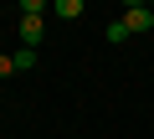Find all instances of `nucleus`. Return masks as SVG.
Returning a JSON list of instances; mask_svg holds the SVG:
<instances>
[{
	"instance_id": "obj_1",
	"label": "nucleus",
	"mask_w": 154,
	"mask_h": 139,
	"mask_svg": "<svg viewBox=\"0 0 154 139\" xmlns=\"http://www.w3.org/2000/svg\"><path fill=\"white\" fill-rule=\"evenodd\" d=\"M118 21L128 26V36H144V31H154V11H149V5H128Z\"/></svg>"
},
{
	"instance_id": "obj_2",
	"label": "nucleus",
	"mask_w": 154,
	"mask_h": 139,
	"mask_svg": "<svg viewBox=\"0 0 154 139\" xmlns=\"http://www.w3.org/2000/svg\"><path fill=\"white\" fill-rule=\"evenodd\" d=\"M41 31H46V21H41V16H21V41H26L31 52L41 46Z\"/></svg>"
},
{
	"instance_id": "obj_3",
	"label": "nucleus",
	"mask_w": 154,
	"mask_h": 139,
	"mask_svg": "<svg viewBox=\"0 0 154 139\" xmlns=\"http://www.w3.org/2000/svg\"><path fill=\"white\" fill-rule=\"evenodd\" d=\"M51 11H57L62 21H77V16H88V5H82V0H51Z\"/></svg>"
},
{
	"instance_id": "obj_4",
	"label": "nucleus",
	"mask_w": 154,
	"mask_h": 139,
	"mask_svg": "<svg viewBox=\"0 0 154 139\" xmlns=\"http://www.w3.org/2000/svg\"><path fill=\"white\" fill-rule=\"evenodd\" d=\"M11 57H16V72H31V67H36V62H41V57H36V52H31V46H21V52H11Z\"/></svg>"
},
{
	"instance_id": "obj_5",
	"label": "nucleus",
	"mask_w": 154,
	"mask_h": 139,
	"mask_svg": "<svg viewBox=\"0 0 154 139\" xmlns=\"http://www.w3.org/2000/svg\"><path fill=\"white\" fill-rule=\"evenodd\" d=\"M51 5H46V0H21V16H46Z\"/></svg>"
},
{
	"instance_id": "obj_6",
	"label": "nucleus",
	"mask_w": 154,
	"mask_h": 139,
	"mask_svg": "<svg viewBox=\"0 0 154 139\" xmlns=\"http://www.w3.org/2000/svg\"><path fill=\"white\" fill-rule=\"evenodd\" d=\"M103 36H108V41H128V26H123V21H108V31H103Z\"/></svg>"
},
{
	"instance_id": "obj_7",
	"label": "nucleus",
	"mask_w": 154,
	"mask_h": 139,
	"mask_svg": "<svg viewBox=\"0 0 154 139\" xmlns=\"http://www.w3.org/2000/svg\"><path fill=\"white\" fill-rule=\"evenodd\" d=\"M11 72H16V57H11V52H0V77H11Z\"/></svg>"
}]
</instances>
